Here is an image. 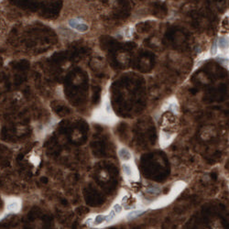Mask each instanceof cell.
Segmentation results:
<instances>
[{
  "mask_svg": "<svg viewBox=\"0 0 229 229\" xmlns=\"http://www.w3.org/2000/svg\"><path fill=\"white\" fill-rule=\"evenodd\" d=\"M217 52H218V48H217V43H216V40L214 42V44H213V46H212V49H211V54L213 55V56H215V55H216L217 54Z\"/></svg>",
  "mask_w": 229,
  "mask_h": 229,
  "instance_id": "9c48e42d",
  "label": "cell"
},
{
  "mask_svg": "<svg viewBox=\"0 0 229 229\" xmlns=\"http://www.w3.org/2000/svg\"><path fill=\"white\" fill-rule=\"evenodd\" d=\"M113 210H114V211L117 214V216H118V215H120V214L122 213L123 208H122V206H121L120 205H117V204H116V205H114Z\"/></svg>",
  "mask_w": 229,
  "mask_h": 229,
  "instance_id": "30bf717a",
  "label": "cell"
},
{
  "mask_svg": "<svg viewBox=\"0 0 229 229\" xmlns=\"http://www.w3.org/2000/svg\"><path fill=\"white\" fill-rule=\"evenodd\" d=\"M21 209V201L17 198H9L6 202V212L17 213Z\"/></svg>",
  "mask_w": 229,
  "mask_h": 229,
  "instance_id": "7a4b0ae2",
  "label": "cell"
},
{
  "mask_svg": "<svg viewBox=\"0 0 229 229\" xmlns=\"http://www.w3.org/2000/svg\"><path fill=\"white\" fill-rule=\"evenodd\" d=\"M118 155L120 157V159L125 162H127V161L132 160V154H131L130 150H127V148H121L118 150Z\"/></svg>",
  "mask_w": 229,
  "mask_h": 229,
  "instance_id": "3957f363",
  "label": "cell"
},
{
  "mask_svg": "<svg viewBox=\"0 0 229 229\" xmlns=\"http://www.w3.org/2000/svg\"><path fill=\"white\" fill-rule=\"evenodd\" d=\"M105 219H106V216L105 215H98L94 217L91 226H99V225H102L103 223L105 222Z\"/></svg>",
  "mask_w": 229,
  "mask_h": 229,
  "instance_id": "8992f818",
  "label": "cell"
},
{
  "mask_svg": "<svg viewBox=\"0 0 229 229\" xmlns=\"http://www.w3.org/2000/svg\"><path fill=\"white\" fill-rule=\"evenodd\" d=\"M143 213H144V210H135V211H131L130 213L127 214V218L128 220H133V219L137 218L138 216H141Z\"/></svg>",
  "mask_w": 229,
  "mask_h": 229,
  "instance_id": "52a82bcc",
  "label": "cell"
},
{
  "mask_svg": "<svg viewBox=\"0 0 229 229\" xmlns=\"http://www.w3.org/2000/svg\"><path fill=\"white\" fill-rule=\"evenodd\" d=\"M68 25L70 26L71 28H72L78 32H81V33L86 32L89 28L88 25H86L84 22H83L82 20H80L78 18H72V19L69 20Z\"/></svg>",
  "mask_w": 229,
  "mask_h": 229,
  "instance_id": "6da1fadb",
  "label": "cell"
},
{
  "mask_svg": "<svg viewBox=\"0 0 229 229\" xmlns=\"http://www.w3.org/2000/svg\"><path fill=\"white\" fill-rule=\"evenodd\" d=\"M116 216H117V214H116L114 210H112V211L106 216L105 222H106V223H111V222H113V221L116 218Z\"/></svg>",
  "mask_w": 229,
  "mask_h": 229,
  "instance_id": "ba28073f",
  "label": "cell"
},
{
  "mask_svg": "<svg viewBox=\"0 0 229 229\" xmlns=\"http://www.w3.org/2000/svg\"><path fill=\"white\" fill-rule=\"evenodd\" d=\"M122 169H123V172H124V175L126 176V178L134 179V169L132 168V166L129 163L125 162L122 165Z\"/></svg>",
  "mask_w": 229,
  "mask_h": 229,
  "instance_id": "277c9868",
  "label": "cell"
},
{
  "mask_svg": "<svg viewBox=\"0 0 229 229\" xmlns=\"http://www.w3.org/2000/svg\"><path fill=\"white\" fill-rule=\"evenodd\" d=\"M217 48L221 50H227L228 48V39L225 37H221L216 40Z\"/></svg>",
  "mask_w": 229,
  "mask_h": 229,
  "instance_id": "5b68a950",
  "label": "cell"
}]
</instances>
